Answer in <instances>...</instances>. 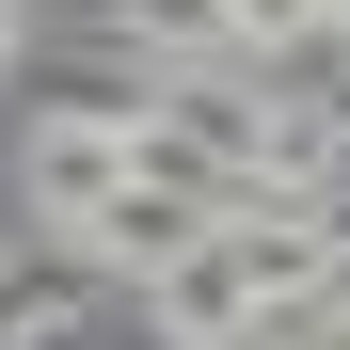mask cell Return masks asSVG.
Instances as JSON below:
<instances>
[{"label": "cell", "mask_w": 350, "mask_h": 350, "mask_svg": "<svg viewBox=\"0 0 350 350\" xmlns=\"http://www.w3.org/2000/svg\"><path fill=\"white\" fill-rule=\"evenodd\" d=\"M303 286H334V223L319 207H239V223H207L191 255H159L144 271V319L175 350H239L255 319H286Z\"/></svg>", "instance_id": "obj_1"}, {"label": "cell", "mask_w": 350, "mask_h": 350, "mask_svg": "<svg viewBox=\"0 0 350 350\" xmlns=\"http://www.w3.org/2000/svg\"><path fill=\"white\" fill-rule=\"evenodd\" d=\"M128 175H144V128H128V111H48V128L16 144V191H32V223H64V239L128 191Z\"/></svg>", "instance_id": "obj_2"}, {"label": "cell", "mask_w": 350, "mask_h": 350, "mask_svg": "<svg viewBox=\"0 0 350 350\" xmlns=\"http://www.w3.org/2000/svg\"><path fill=\"white\" fill-rule=\"evenodd\" d=\"M64 319H80V271H16V255H0V350H32Z\"/></svg>", "instance_id": "obj_3"}, {"label": "cell", "mask_w": 350, "mask_h": 350, "mask_svg": "<svg viewBox=\"0 0 350 350\" xmlns=\"http://www.w3.org/2000/svg\"><path fill=\"white\" fill-rule=\"evenodd\" d=\"M128 32H159V48H239L223 0H128Z\"/></svg>", "instance_id": "obj_4"}]
</instances>
